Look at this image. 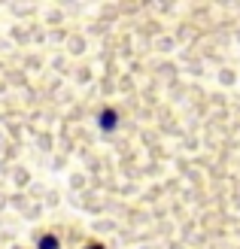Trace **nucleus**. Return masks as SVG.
<instances>
[{
	"label": "nucleus",
	"instance_id": "1",
	"mask_svg": "<svg viewBox=\"0 0 240 249\" xmlns=\"http://www.w3.org/2000/svg\"><path fill=\"white\" fill-rule=\"evenodd\" d=\"M119 109H112V107H104V109H100V113H97V128L100 131H104V134H112V131H116L119 128Z\"/></svg>",
	"mask_w": 240,
	"mask_h": 249
},
{
	"label": "nucleus",
	"instance_id": "2",
	"mask_svg": "<svg viewBox=\"0 0 240 249\" xmlns=\"http://www.w3.org/2000/svg\"><path fill=\"white\" fill-rule=\"evenodd\" d=\"M37 249H61V243H58L55 234H43V237L37 240Z\"/></svg>",
	"mask_w": 240,
	"mask_h": 249
},
{
	"label": "nucleus",
	"instance_id": "3",
	"mask_svg": "<svg viewBox=\"0 0 240 249\" xmlns=\"http://www.w3.org/2000/svg\"><path fill=\"white\" fill-rule=\"evenodd\" d=\"M85 249H104V243H88Z\"/></svg>",
	"mask_w": 240,
	"mask_h": 249
}]
</instances>
